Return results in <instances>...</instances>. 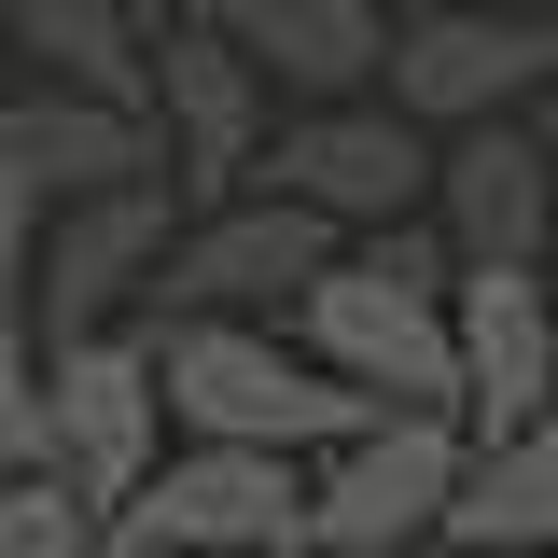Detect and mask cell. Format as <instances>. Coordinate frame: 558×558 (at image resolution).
<instances>
[{"label":"cell","mask_w":558,"mask_h":558,"mask_svg":"<svg viewBox=\"0 0 558 558\" xmlns=\"http://www.w3.org/2000/svg\"><path fill=\"white\" fill-rule=\"evenodd\" d=\"M447 293H461V252L433 223H377L349 238L336 266L293 293V349L363 391L377 418H461V336H447Z\"/></svg>","instance_id":"cell-1"},{"label":"cell","mask_w":558,"mask_h":558,"mask_svg":"<svg viewBox=\"0 0 558 558\" xmlns=\"http://www.w3.org/2000/svg\"><path fill=\"white\" fill-rule=\"evenodd\" d=\"M168 433L182 447H266V461H336L349 433H377L363 391H336L279 322H154Z\"/></svg>","instance_id":"cell-2"},{"label":"cell","mask_w":558,"mask_h":558,"mask_svg":"<svg viewBox=\"0 0 558 558\" xmlns=\"http://www.w3.org/2000/svg\"><path fill=\"white\" fill-rule=\"evenodd\" d=\"M168 461V377H154V336H84L43 349V475L112 531Z\"/></svg>","instance_id":"cell-3"},{"label":"cell","mask_w":558,"mask_h":558,"mask_svg":"<svg viewBox=\"0 0 558 558\" xmlns=\"http://www.w3.org/2000/svg\"><path fill=\"white\" fill-rule=\"evenodd\" d=\"M433 168H447L433 126H405L391 98H336V112H279L252 196L307 209L336 238H377V223H433Z\"/></svg>","instance_id":"cell-4"},{"label":"cell","mask_w":558,"mask_h":558,"mask_svg":"<svg viewBox=\"0 0 558 558\" xmlns=\"http://www.w3.org/2000/svg\"><path fill=\"white\" fill-rule=\"evenodd\" d=\"M98 558H307V461H266V447H168L154 488L98 531Z\"/></svg>","instance_id":"cell-5"},{"label":"cell","mask_w":558,"mask_h":558,"mask_svg":"<svg viewBox=\"0 0 558 558\" xmlns=\"http://www.w3.org/2000/svg\"><path fill=\"white\" fill-rule=\"evenodd\" d=\"M405 126L461 140V126H531L558 98V14H461V0H418L391 28V84H377Z\"/></svg>","instance_id":"cell-6"},{"label":"cell","mask_w":558,"mask_h":558,"mask_svg":"<svg viewBox=\"0 0 558 558\" xmlns=\"http://www.w3.org/2000/svg\"><path fill=\"white\" fill-rule=\"evenodd\" d=\"M182 182H126V196H84L43 223V252H28V322L43 349H84V336H140V307H154V279L182 252Z\"/></svg>","instance_id":"cell-7"},{"label":"cell","mask_w":558,"mask_h":558,"mask_svg":"<svg viewBox=\"0 0 558 558\" xmlns=\"http://www.w3.org/2000/svg\"><path fill=\"white\" fill-rule=\"evenodd\" d=\"M461 461H475L461 418H377V433H349L336 461L307 475V558H418V545H447Z\"/></svg>","instance_id":"cell-8"},{"label":"cell","mask_w":558,"mask_h":558,"mask_svg":"<svg viewBox=\"0 0 558 558\" xmlns=\"http://www.w3.org/2000/svg\"><path fill=\"white\" fill-rule=\"evenodd\" d=\"M154 140H168V182H182V209H238L252 196V168H266L279 140V84L223 28H154Z\"/></svg>","instance_id":"cell-9"},{"label":"cell","mask_w":558,"mask_h":558,"mask_svg":"<svg viewBox=\"0 0 558 558\" xmlns=\"http://www.w3.org/2000/svg\"><path fill=\"white\" fill-rule=\"evenodd\" d=\"M336 252H349L336 223H307V209H279V196L196 209L182 252H168V279H154V307H140V336H154V322H266V307H293Z\"/></svg>","instance_id":"cell-10"},{"label":"cell","mask_w":558,"mask_h":558,"mask_svg":"<svg viewBox=\"0 0 558 558\" xmlns=\"http://www.w3.org/2000/svg\"><path fill=\"white\" fill-rule=\"evenodd\" d=\"M447 336H461V433L475 447H502L558 405V279L545 266H461Z\"/></svg>","instance_id":"cell-11"},{"label":"cell","mask_w":558,"mask_h":558,"mask_svg":"<svg viewBox=\"0 0 558 558\" xmlns=\"http://www.w3.org/2000/svg\"><path fill=\"white\" fill-rule=\"evenodd\" d=\"M433 238L461 266H545L558 252V154L545 126H461L433 168Z\"/></svg>","instance_id":"cell-12"},{"label":"cell","mask_w":558,"mask_h":558,"mask_svg":"<svg viewBox=\"0 0 558 558\" xmlns=\"http://www.w3.org/2000/svg\"><path fill=\"white\" fill-rule=\"evenodd\" d=\"M209 28L266 70L293 112H336V98H377L391 84V0H209Z\"/></svg>","instance_id":"cell-13"},{"label":"cell","mask_w":558,"mask_h":558,"mask_svg":"<svg viewBox=\"0 0 558 558\" xmlns=\"http://www.w3.org/2000/svg\"><path fill=\"white\" fill-rule=\"evenodd\" d=\"M14 126V154H28V182H43V209H84V196H126V182H168V140H154V112H112V98H14L0 112Z\"/></svg>","instance_id":"cell-14"},{"label":"cell","mask_w":558,"mask_h":558,"mask_svg":"<svg viewBox=\"0 0 558 558\" xmlns=\"http://www.w3.org/2000/svg\"><path fill=\"white\" fill-rule=\"evenodd\" d=\"M0 57H28L57 98L154 112V28H140L126 0H0Z\"/></svg>","instance_id":"cell-15"},{"label":"cell","mask_w":558,"mask_h":558,"mask_svg":"<svg viewBox=\"0 0 558 558\" xmlns=\"http://www.w3.org/2000/svg\"><path fill=\"white\" fill-rule=\"evenodd\" d=\"M447 545L461 558H558V405L531 418V433H502V447L461 461Z\"/></svg>","instance_id":"cell-16"},{"label":"cell","mask_w":558,"mask_h":558,"mask_svg":"<svg viewBox=\"0 0 558 558\" xmlns=\"http://www.w3.org/2000/svg\"><path fill=\"white\" fill-rule=\"evenodd\" d=\"M0 475H43V322L0 279Z\"/></svg>","instance_id":"cell-17"},{"label":"cell","mask_w":558,"mask_h":558,"mask_svg":"<svg viewBox=\"0 0 558 558\" xmlns=\"http://www.w3.org/2000/svg\"><path fill=\"white\" fill-rule=\"evenodd\" d=\"M0 558H98V517L57 475H0Z\"/></svg>","instance_id":"cell-18"},{"label":"cell","mask_w":558,"mask_h":558,"mask_svg":"<svg viewBox=\"0 0 558 558\" xmlns=\"http://www.w3.org/2000/svg\"><path fill=\"white\" fill-rule=\"evenodd\" d=\"M43 223H57V209H43L28 154H14V126H0V279H14V293H28V252H43Z\"/></svg>","instance_id":"cell-19"},{"label":"cell","mask_w":558,"mask_h":558,"mask_svg":"<svg viewBox=\"0 0 558 558\" xmlns=\"http://www.w3.org/2000/svg\"><path fill=\"white\" fill-rule=\"evenodd\" d=\"M126 14H140V28H196L209 0H126Z\"/></svg>","instance_id":"cell-20"},{"label":"cell","mask_w":558,"mask_h":558,"mask_svg":"<svg viewBox=\"0 0 558 558\" xmlns=\"http://www.w3.org/2000/svg\"><path fill=\"white\" fill-rule=\"evenodd\" d=\"M405 14H418V0H405ZM461 14H558V0H461Z\"/></svg>","instance_id":"cell-21"},{"label":"cell","mask_w":558,"mask_h":558,"mask_svg":"<svg viewBox=\"0 0 558 558\" xmlns=\"http://www.w3.org/2000/svg\"><path fill=\"white\" fill-rule=\"evenodd\" d=\"M531 126H545V154H558V98H545V112H531Z\"/></svg>","instance_id":"cell-22"},{"label":"cell","mask_w":558,"mask_h":558,"mask_svg":"<svg viewBox=\"0 0 558 558\" xmlns=\"http://www.w3.org/2000/svg\"><path fill=\"white\" fill-rule=\"evenodd\" d=\"M418 558H461V545H418Z\"/></svg>","instance_id":"cell-23"},{"label":"cell","mask_w":558,"mask_h":558,"mask_svg":"<svg viewBox=\"0 0 558 558\" xmlns=\"http://www.w3.org/2000/svg\"><path fill=\"white\" fill-rule=\"evenodd\" d=\"M545 279H558V252H545Z\"/></svg>","instance_id":"cell-24"}]
</instances>
